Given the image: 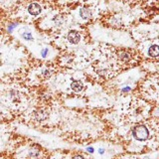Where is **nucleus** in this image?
<instances>
[{"mask_svg":"<svg viewBox=\"0 0 159 159\" xmlns=\"http://www.w3.org/2000/svg\"><path fill=\"white\" fill-rule=\"evenodd\" d=\"M132 133H133L134 138L137 139L139 141L146 140L149 135L148 129H147L144 125H136L132 129Z\"/></svg>","mask_w":159,"mask_h":159,"instance_id":"obj_1","label":"nucleus"},{"mask_svg":"<svg viewBox=\"0 0 159 159\" xmlns=\"http://www.w3.org/2000/svg\"><path fill=\"white\" fill-rule=\"evenodd\" d=\"M68 40L72 44H78L81 40V36L77 31H71L68 35Z\"/></svg>","mask_w":159,"mask_h":159,"instance_id":"obj_2","label":"nucleus"},{"mask_svg":"<svg viewBox=\"0 0 159 159\" xmlns=\"http://www.w3.org/2000/svg\"><path fill=\"white\" fill-rule=\"evenodd\" d=\"M48 116H49L48 111H45V109H39V111H37L35 112V117H36V119L39 120V121L47 119Z\"/></svg>","mask_w":159,"mask_h":159,"instance_id":"obj_3","label":"nucleus"},{"mask_svg":"<svg viewBox=\"0 0 159 159\" xmlns=\"http://www.w3.org/2000/svg\"><path fill=\"white\" fill-rule=\"evenodd\" d=\"M28 11H29L30 14H32V15H38V14H40V12H41V6L37 3H32L29 5Z\"/></svg>","mask_w":159,"mask_h":159,"instance_id":"obj_4","label":"nucleus"},{"mask_svg":"<svg viewBox=\"0 0 159 159\" xmlns=\"http://www.w3.org/2000/svg\"><path fill=\"white\" fill-rule=\"evenodd\" d=\"M71 87H72V90H74V92L79 93V92H81V90H83L84 85H83V83H82L81 81H74L73 83L71 84Z\"/></svg>","mask_w":159,"mask_h":159,"instance_id":"obj_5","label":"nucleus"},{"mask_svg":"<svg viewBox=\"0 0 159 159\" xmlns=\"http://www.w3.org/2000/svg\"><path fill=\"white\" fill-rule=\"evenodd\" d=\"M158 53H159V48L157 45H153L149 48V51H148L149 56L153 57V58H156V57L158 56Z\"/></svg>","mask_w":159,"mask_h":159,"instance_id":"obj_6","label":"nucleus"},{"mask_svg":"<svg viewBox=\"0 0 159 159\" xmlns=\"http://www.w3.org/2000/svg\"><path fill=\"white\" fill-rule=\"evenodd\" d=\"M119 58L123 62H128L130 60V55L127 53V52L124 51H120L119 53Z\"/></svg>","mask_w":159,"mask_h":159,"instance_id":"obj_7","label":"nucleus"},{"mask_svg":"<svg viewBox=\"0 0 159 159\" xmlns=\"http://www.w3.org/2000/svg\"><path fill=\"white\" fill-rule=\"evenodd\" d=\"M80 15H81V17L83 19H89L90 16V11L87 9V8H82L80 10Z\"/></svg>","mask_w":159,"mask_h":159,"instance_id":"obj_8","label":"nucleus"},{"mask_svg":"<svg viewBox=\"0 0 159 159\" xmlns=\"http://www.w3.org/2000/svg\"><path fill=\"white\" fill-rule=\"evenodd\" d=\"M40 154V150L37 148V147H32L31 149H30V151H29V156L30 157H33V158H35V157H38Z\"/></svg>","mask_w":159,"mask_h":159,"instance_id":"obj_9","label":"nucleus"},{"mask_svg":"<svg viewBox=\"0 0 159 159\" xmlns=\"http://www.w3.org/2000/svg\"><path fill=\"white\" fill-rule=\"evenodd\" d=\"M23 38H24L25 40H28V41L33 40V37H32V35L30 34V33H25V34L23 35Z\"/></svg>","mask_w":159,"mask_h":159,"instance_id":"obj_10","label":"nucleus"},{"mask_svg":"<svg viewBox=\"0 0 159 159\" xmlns=\"http://www.w3.org/2000/svg\"><path fill=\"white\" fill-rule=\"evenodd\" d=\"M47 53H48V50H47V49L43 50V51H42V56H43V57H46V55H47Z\"/></svg>","mask_w":159,"mask_h":159,"instance_id":"obj_11","label":"nucleus"},{"mask_svg":"<svg viewBox=\"0 0 159 159\" xmlns=\"http://www.w3.org/2000/svg\"><path fill=\"white\" fill-rule=\"evenodd\" d=\"M43 75L47 78V77H50V73H48V71H45V72L43 73Z\"/></svg>","mask_w":159,"mask_h":159,"instance_id":"obj_12","label":"nucleus"},{"mask_svg":"<svg viewBox=\"0 0 159 159\" xmlns=\"http://www.w3.org/2000/svg\"><path fill=\"white\" fill-rule=\"evenodd\" d=\"M73 159H85L83 156H81V155H78V156H75Z\"/></svg>","mask_w":159,"mask_h":159,"instance_id":"obj_13","label":"nucleus"},{"mask_svg":"<svg viewBox=\"0 0 159 159\" xmlns=\"http://www.w3.org/2000/svg\"><path fill=\"white\" fill-rule=\"evenodd\" d=\"M87 151H89L90 153H93L94 152V149H93L92 147H89V148H87Z\"/></svg>","mask_w":159,"mask_h":159,"instance_id":"obj_14","label":"nucleus"},{"mask_svg":"<svg viewBox=\"0 0 159 159\" xmlns=\"http://www.w3.org/2000/svg\"><path fill=\"white\" fill-rule=\"evenodd\" d=\"M129 90H130V87H126V89H123L122 90V92H129Z\"/></svg>","mask_w":159,"mask_h":159,"instance_id":"obj_15","label":"nucleus"},{"mask_svg":"<svg viewBox=\"0 0 159 159\" xmlns=\"http://www.w3.org/2000/svg\"><path fill=\"white\" fill-rule=\"evenodd\" d=\"M103 152H105V151H103V149H100V154H103Z\"/></svg>","mask_w":159,"mask_h":159,"instance_id":"obj_16","label":"nucleus"}]
</instances>
